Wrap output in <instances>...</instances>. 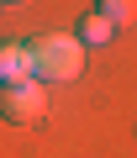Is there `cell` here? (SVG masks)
Wrapping results in <instances>:
<instances>
[{"label": "cell", "instance_id": "6da1fadb", "mask_svg": "<svg viewBox=\"0 0 137 158\" xmlns=\"http://www.w3.org/2000/svg\"><path fill=\"white\" fill-rule=\"evenodd\" d=\"M85 69V42L68 37V32H48L32 42V74L37 79H58V85H68V79H79Z\"/></svg>", "mask_w": 137, "mask_h": 158}, {"label": "cell", "instance_id": "7a4b0ae2", "mask_svg": "<svg viewBox=\"0 0 137 158\" xmlns=\"http://www.w3.org/2000/svg\"><path fill=\"white\" fill-rule=\"evenodd\" d=\"M42 111H48V95H42L37 79H21V85L0 90V116H6V121H37Z\"/></svg>", "mask_w": 137, "mask_h": 158}, {"label": "cell", "instance_id": "8992f818", "mask_svg": "<svg viewBox=\"0 0 137 158\" xmlns=\"http://www.w3.org/2000/svg\"><path fill=\"white\" fill-rule=\"evenodd\" d=\"M16 6H27V0H16Z\"/></svg>", "mask_w": 137, "mask_h": 158}, {"label": "cell", "instance_id": "3957f363", "mask_svg": "<svg viewBox=\"0 0 137 158\" xmlns=\"http://www.w3.org/2000/svg\"><path fill=\"white\" fill-rule=\"evenodd\" d=\"M21 79H32V48L0 42V85H21Z\"/></svg>", "mask_w": 137, "mask_h": 158}, {"label": "cell", "instance_id": "5b68a950", "mask_svg": "<svg viewBox=\"0 0 137 158\" xmlns=\"http://www.w3.org/2000/svg\"><path fill=\"white\" fill-rule=\"evenodd\" d=\"M106 37H111V21L106 16H90L85 21V42H106Z\"/></svg>", "mask_w": 137, "mask_h": 158}, {"label": "cell", "instance_id": "277c9868", "mask_svg": "<svg viewBox=\"0 0 137 158\" xmlns=\"http://www.w3.org/2000/svg\"><path fill=\"white\" fill-rule=\"evenodd\" d=\"M95 16H106L111 27H127V21H137V0H100Z\"/></svg>", "mask_w": 137, "mask_h": 158}]
</instances>
